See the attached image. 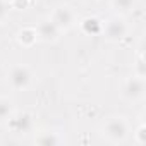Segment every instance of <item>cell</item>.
<instances>
[{
  "instance_id": "9a60e30c",
  "label": "cell",
  "mask_w": 146,
  "mask_h": 146,
  "mask_svg": "<svg viewBox=\"0 0 146 146\" xmlns=\"http://www.w3.org/2000/svg\"><path fill=\"white\" fill-rule=\"evenodd\" d=\"M9 12H11V4L7 0H0V24L5 23V19L9 17Z\"/></svg>"
},
{
  "instance_id": "277c9868",
  "label": "cell",
  "mask_w": 146,
  "mask_h": 146,
  "mask_svg": "<svg viewBox=\"0 0 146 146\" xmlns=\"http://www.w3.org/2000/svg\"><path fill=\"white\" fill-rule=\"evenodd\" d=\"M120 93L127 102H132V103L141 102L146 93V78H139V76L132 74L131 78L124 79Z\"/></svg>"
},
{
  "instance_id": "3957f363",
  "label": "cell",
  "mask_w": 146,
  "mask_h": 146,
  "mask_svg": "<svg viewBox=\"0 0 146 146\" xmlns=\"http://www.w3.org/2000/svg\"><path fill=\"white\" fill-rule=\"evenodd\" d=\"M7 129L16 134V136H26L29 132H33L35 129V115L31 112H12V115L7 119Z\"/></svg>"
},
{
  "instance_id": "52a82bcc",
  "label": "cell",
  "mask_w": 146,
  "mask_h": 146,
  "mask_svg": "<svg viewBox=\"0 0 146 146\" xmlns=\"http://www.w3.org/2000/svg\"><path fill=\"white\" fill-rule=\"evenodd\" d=\"M36 33H38V41H43V43H57L62 35V31L48 17L41 19L36 24Z\"/></svg>"
},
{
  "instance_id": "5bb4252c",
  "label": "cell",
  "mask_w": 146,
  "mask_h": 146,
  "mask_svg": "<svg viewBox=\"0 0 146 146\" xmlns=\"http://www.w3.org/2000/svg\"><path fill=\"white\" fill-rule=\"evenodd\" d=\"M134 141H136V144H139V146L146 144V124H144V122H141L139 127L136 129V132H134Z\"/></svg>"
},
{
  "instance_id": "5b68a950",
  "label": "cell",
  "mask_w": 146,
  "mask_h": 146,
  "mask_svg": "<svg viewBox=\"0 0 146 146\" xmlns=\"http://www.w3.org/2000/svg\"><path fill=\"white\" fill-rule=\"evenodd\" d=\"M127 31H129V26H127V21L124 19L122 14L112 16L107 23H103V29H102V33L105 35V38L108 41H120V40H124Z\"/></svg>"
},
{
  "instance_id": "7a4b0ae2",
  "label": "cell",
  "mask_w": 146,
  "mask_h": 146,
  "mask_svg": "<svg viewBox=\"0 0 146 146\" xmlns=\"http://www.w3.org/2000/svg\"><path fill=\"white\" fill-rule=\"evenodd\" d=\"M33 79H35L33 70L28 65H23V64L12 65L11 70L7 72V81H9L11 88L16 90V91H26L28 88H31Z\"/></svg>"
},
{
  "instance_id": "9c48e42d",
  "label": "cell",
  "mask_w": 146,
  "mask_h": 146,
  "mask_svg": "<svg viewBox=\"0 0 146 146\" xmlns=\"http://www.w3.org/2000/svg\"><path fill=\"white\" fill-rule=\"evenodd\" d=\"M79 29L84 33V35H88V36H96V35H100L102 33V29H103V23L98 19V17H84V19H81V23H79Z\"/></svg>"
},
{
  "instance_id": "30bf717a",
  "label": "cell",
  "mask_w": 146,
  "mask_h": 146,
  "mask_svg": "<svg viewBox=\"0 0 146 146\" xmlns=\"http://www.w3.org/2000/svg\"><path fill=\"white\" fill-rule=\"evenodd\" d=\"M35 143L41 146H55V144L64 143V139L58 136V132H40L35 137Z\"/></svg>"
},
{
  "instance_id": "4fadbf2b",
  "label": "cell",
  "mask_w": 146,
  "mask_h": 146,
  "mask_svg": "<svg viewBox=\"0 0 146 146\" xmlns=\"http://www.w3.org/2000/svg\"><path fill=\"white\" fill-rule=\"evenodd\" d=\"M134 76H139V78H146V62H144V55H143V50L139 52L136 62H134Z\"/></svg>"
},
{
  "instance_id": "7c38bea8",
  "label": "cell",
  "mask_w": 146,
  "mask_h": 146,
  "mask_svg": "<svg viewBox=\"0 0 146 146\" xmlns=\"http://www.w3.org/2000/svg\"><path fill=\"white\" fill-rule=\"evenodd\" d=\"M136 2L137 0H112L110 4H112V9L117 14H127L136 7Z\"/></svg>"
},
{
  "instance_id": "ba28073f",
  "label": "cell",
  "mask_w": 146,
  "mask_h": 146,
  "mask_svg": "<svg viewBox=\"0 0 146 146\" xmlns=\"http://www.w3.org/2000/svg\"><path fill=\"white\" fill-rule=\"evenodd\" d=\"M16 40H17V43H19L23 48H31V46H35L36 41H38L36 28H33V26H24V28H21V29L17 31V35H16Z\"/></svg>"
},
{
  "instance_id": "6da1fadb",
  "label": "cell",
  "mask_w": 146,
  "mask_h": 146,
  "mask_svg": "<svg viewBox=\"0 0 146 146\" xmlns=\"http://www.w3.org/2000/svg\"><path fill=\"white\" fill-rule=\"evenodd\" d=\"M129 122L122 115H112L102 125V136L110 144H122L129 136Z\"/></svg>"
},
{
  "instance_id": "8fae6325",
  "label": "cell",
  "mask_w": 146,
  "mask_h": 146,
  "mask_svg": "<svg viewBox=\"0 0 146 146\" xmlns=\"http://www.w3.org/2000/svg\"><path fill=\"white\" fill-rule=\"evenodd\" d=\"M14 112V103L7 96H0V124H5Z\"/></svg>"
},
{
  "instance_id": "8992f818",
  "label": "cell",
  "mask_w": 146,
  "mask_h": 146,
  "mask_svg": "<svg viewBox=\"0 0 146 146\" xmlns=\"http://www.w3.org/2000/svg\"><path fill=\"white\" fill-rule=\"evenodd\" d=\"M62 33L64 31H69L70 28H74V24H76V14H74V11H72L70 7H67V5H58V7H55L53 11H52V14H50V17H48Z\"/></svg>"
},
{
  "instance_id": "2e32d148",
  "label": "cell",
  "mask_w": 146,
  "mask_h": 146,
  "mask_svg": "<svg viewBox=\"0 0 146 146\" xmlns=\"http://www.w3.org/2000/svg\"><path fill=\"white\" fill-rule=\"evenodd\" d=\"M11 9H16V11H24L29 7L31 0H11Z\"/></svg>"
}]
</instances>
